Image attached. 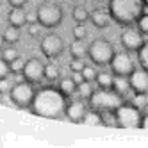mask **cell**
Instances as JSON below:
<instances>
[{
    "label": "cell",
    "mask_w": 148,
    "mask_h": 148,
    "mask_svg": "<svg viewBox=\"0 0 148 148\" xmlns=\"http://www.w3.org/2000/svg\"><path fill=\"white\" fill-rule=\"evenodd\" d=\"M39 30H41V25L38 22H32L29 25V34L32 36V38H39Z\"/></svg>",
    "instance_id": "obj_34"
},
{
    "label": "cell",
    "mask_w": 148,
    "mask_h": 148,
    "mask_svg": "<svg viewBox=\"0 0 148 148\" xmlns=\"http://www.w3.org/2000/svg\"><path fill=\"white\" fill-rule=\"evenodd\" d=\"M11 89V86H9V82H7V79H4V80H0V93H4V91H9Z\"/></svg>",
    "instance_id": "obj_37"
},
{
    "label": "cell",
    "mask_w": 148,
    "mask_h": 148,
    "mask_svg": "<svg viewBox=\"0 0 148 148\" xmlns=\"http://www.w3.org/2000/svg\"><path fill=\"white\" fill-rule=\"evenodd\" d=\"M112 89L120 95V97L125 100L129 95L132 93L130 89V82H129V77H121V75H114V84H112ZM134 95V93H132Z\"/></svg>",
    "instance_id": "obj_16"
},
{
    "label": "cell",
    "mask_w": 148,
    "mask_h": 148,
    "mask_svg": "<svg viewBox=\"0 0 148 148\" xmlns=\"http://www.w3.org/2000/svg\"><path fill=\"white\" fill-rule=\"evenodd\" d=\"M93 82H88V80H84V82H80L79 86H77V95H79V98H82V100H89V97L93 95Z\"/></svg>",
    "instance_id": "obj_22"
},
{
    "label": "cell",
    "mask_w": 148,
    "mask_h": 148,
    "mask_svg": "<svg viewBox=\"0 0 148 148\" xmlns=\"http://www.w3.org/2000/svg\"><path fill=\"white\" fill-rule=\"evenodd\" d=\"M39 50L47 59H57L64 52V41L56 32H48L41 38L39 41Z\"/></svg>",
    "instance_id": "obj_8"
},
{
    "label": "cell",
    "mask_w": 148,
    "mask_h": 148,
    "mask_svg": "<svg viewBox=\"0 0 148 148\" xmlns=\"http://www.w3.org/2000/svg\"><path fill=\"white\" fill-rule=\"evenodd\" d=\"M120 41H121V45L127 52H137L145 43V34L137 27L129 25V27H125V30L121 32Z\"/></svg>",
    "instance_id": "obj_11"
},
{
    "label": "cell",
    "mask_w": 148,
    "mask_h": 148,
    "mask_svg": "<svg viewBox=\"0 0 148 148\" xmlns=\"http://www.w3.org/2000/svg\"><path fill=\"white\" fill-rule=\"evenodd\" d=\"M7 22H9V25L22 29L29 23V13L23 7H11V11L7 13Z\"/></svg>",
    "instance_id": "obj_14"
},
{
    "label": "cell",
    "mask_w": 148,
    "mask_h": 148,
    "mask_svg": "<svg viewBox=\"0 0 148 148\" xmlns=\"http://www.w3.org/2000/svg\"><path fill=\"white\" fill-rule=\"evenodd\" d=\"M68 105V97L56 86H45L38 88L30 112L39 118H48V120H61L64 118Z\"/></svg>",
    "instance_id": "obj_1"
},
{
    "label": "cell",
    "mask_w": 148,
    "mask_h": 148,
    "mask_svg": "<svg viewBox=\"0 0 148 148\" xmlns=\"http://www.w3.org/2000/svg\"><path fill=\"white\" fill-rule=\"evenodd\" d=\"M129 82L134 95H148V70L136 68L129 75Z\"/></svg>",
    "instance_id": "obj_12"
},
{
    "label": "cell",
    "mask_w": 148,
    "mask_h": 148,
    "mask_svg": "<svg viewBox=\"0 0 148 148\" xmlns=\"http://www.w3.org/2000/svg\"><path fill=\"white\" fill-rule=\"evenodd\" d=\"M70 54H71V59H84L88 56V47L80 39H75L70 45Z\"/></svg>",
    "instance_id": "obj_18"
},
{
    "label": "cell",
    "mask_w": 148,
    "mask_h": 148,
    "mask_svg": "<svg viewBox=\"0 0 148 148\" xmlns=\"http://www.w3.org/2000/svg\"><path fill=\"white\" fill-rule=\"evenodd\" d=\"M71 34H73V39H80V41H84V39H86V36H88V30H86V27H84L82 23H77L75 27H73Z\"/></svg>",
    "instance_id": "obj_28"
},
{
    "label": "cell",
    "mask_w": 148,
    "mask_h": 148,
    "mask_svg": "<svg viewBox=\"0 0 148 148\" xmlns=\"http://www.w3.org/2000/svg\"><path fill=\"white\" fill-rule=\"evenodd\" d=\"M114 116H116V127L118 129H141L143 112L134 103L123 102L120 107L114 109Z\"/></svg>",
    "instance_id": "obj_6"
},
{
    "label": "cell",
    "mask_w": 148,
    "mask_h": 148,
    "mask_svg": "<svg viewBox=\"0 0 148 148\" xmlns=\"http://www.w3.org/2000/svg\"><path fill=\"white\" fill-rule=\"evenodd\" d=\"M89 107L91 109H97V111H114L116 107L125 102L118 93H116L112 88H98L95 89L93 95L89 97Z\"/></svg>",
    "instance_id": "obj_3"
},
{
    "label": "cell",
    "mask_w": 148,
    "mask_h": 148,
    "mask_svg": "<svg viewBox=\"0 0 148 148\" xmlns=\"http://www.w3.org/2000/svg\"><path fill=\"white\" fill-rule=\"evenodd\" d=\"M89 20H91V23L97 29H105L111 23L109 11H105V9H95V11H91L89 13Z\"/></svg>",
    "instance_id": "obj_15"
},
{
    "label": "cell",
    "mask_w": 148,
    "mask_h": 148,
    "mask_svg": "<svg viewBox=\"0 0 148 148\" xmlns=\"http://www.w3.org/2000/svg\"><path fill=\"white\" fill-rule=\"evenodd\" d=\"M9 64H11V71L13 73H22L23 71V66H25V59H22V57H16L13 62H9Z\"/></svg>",
    "instance_id": "obj_32"
},
{
    "label": "cell",
    "mask_w": 148,
    "mask_h": 148,
    "mask_svg": "<svg viewBox=\"0 0 148 148\" xmlns=\"http://www.w3.org/2000/svg\"><path fill=\"white\" fill-rule=\"evenodd\" d=\"M0 103H4V102H2V93H0Z\"/></svg>",
    "instance_id": "obj_41"
},
{
    "label": "cell",
    "mask_w": 148,
    "mask_h": 148,
    "mask_svg": "<svg viewBox=\"0 0 148 148\" xmlns=\"http://www.w3.org/2000/svg\"><path fill=\"white\" fill-rule=\"evenodd\" d=\"M4 47H5V39H4V34L0 32V52L4 50Z\"/></svg>",
    "instance_id": "obj_39"
},
{
    "label": "cell",
    "mask_w": 148,
    "mask_h": 148,
    "mask_svg": "<svg viewBox=\"0 0 148 148\" xmlns=\"http://www.w3.org/2000/svg\"><path fill=\"white\" fill-rule=\"evenodd\" d=\"M71 79L75 80V84L79 86L80 82H84V75H82V71H71Z\"/></svg>",
    "instance_id": "obj_35"
},
{
    "label": "cell",
    "mask_w": 148,
    "mask_h": 148,
    "mask_svg": "<svg viewBox=\"0 0 148 148\" xmlns=\"http://www.w3.org/2000/svg\"><path fill=\"white\" fill-rule=\"evenodd\" d=\"M95 82H97L98 88H112V84H114V73L112 71L111 73L109 71H98Z\"/></svg>",
    "instance_id": "obj_19"
},
{
    "label": "cell",
    "mask_w": 148,
    "mask_h": 148,
    "mask_svg": "<svg viewBox=\"0 0 148 148\" xmlns=\"http://www.w3.org/2000/svg\"><path fill=\"white\" fill-rule=\"evenodd\" d=\"M136 27L139 29L145 36H148V9H145V13L139 16V20L136 22Z\"/></svg>",
    "instance_id": "obj_27"
},
{
    "label": "cell",
    "mask_w": 148,
    "mask_h": 148,
    "mask_svg": "<svg viewBox=\"0 0 148 148\" xmlns=\"http://www.w3.org/2000/svg\"><path fill=\"white\" fill-rule=\"evenodd\" d=\"M141 129L148 130V111L143 112V118H141Z\"/></svg>",
    "instance_id": "obj_38"
},
{
    "label": "cell",
    "mask_w": 148,
    "mask_h": 148,
    "mask_svg": "<svg viewBox=\"0 0 148 148\" xmlns=\"http://www.w3.org/2000/svg\"><path fill=\"white\" fill-rule=\"evenodd\" d=\"M34 84H30L29 80H18L16 84H13L11 89H9V97H11V102L16 105L18 109H30L34 100Z\"/></svg>",
    "instance_id": "obj_7"
},
{
    "label": "cell",
    "mask_w": 148,
    "mask_h": 148,
    "mask_svg": "<svg viewBox=\"0 0 148 148\" xmlns=\"http://www.w3.org/2000/svg\"><path fill=\"white\" fill-rule=\"evenodd\" d=\"M145 0H109L107 11L114 23L121 27L136 25L139 16L145 13Z\"/></svg>",
    "instance_id": "obj_2"
},
{
    "label": "cell",
    "mask_w": 148,
    "mask_h": 148,
    "mask_svg": "<svg viewBox=\"0 0 148 148\" xmlns=\"http://www.w3.org/2000/svg\"><path fill=\"white\" fill-rule=\"evenodd\" d=\"M22 75L25 80H29L30 84H41L45 80V64L43 61L38 59V57H30L25 61V66H23V71Z\"/></svg>",
    "instance_id": "obj_10"
},
{
    "label": "cell",
    "mask_w": 148,
    "mask_h": 148,
    "mask_svg": "<svg viewBox=\"0 0 148 148\" xmlns=\"http://www.w3.org/2000/svg\"><path fill=\"white\" fill-rule=\"evenodd\" d=\"M84 125H89V127H103V120H102V112L97 111V109H91L86 112V116H84L82 120Z\"/></svg>",
    "instance_id": "obj_17"
},
{
    "label": "cell",
    "mask_w": 148,
    "mask_h": 148,
    "mask_svg": "<svg viewBox=\"0 0 148 148\" xmlns=\"http://www.w3.org/2000/svg\"><path fill=\"white\" fill-rule=\"evenodd\" d=\"M57 88H59L62 93H64L66 97H71V95H75V93H77V84H75V80H73L71 77H64V79H61Z\"/></svg>",
    "instance_id": "obj_20"
},
{
    "label": "cell",
    "mask_w": 148,
    "mask_h": 148,
    "mask_svg": "<svg viewBox=\"0 0 148 148\" xmlns=\"http://www.w3.org/2000/svg\"><path fill=\"white\" fill-rule=\"evenodd\" d=\"M11 73H13V71H11V64H9L4 57H0V80L7 79Z\"/></svg>",
    "instance_id": "obj_30"
},
{
    "label": "cell",
    "mask_w": 148,
    "mask_h": 148,
    "mask_svg": "<svg viewBox=\"0 0 148 148\" xmlns=\"http://www.w3.org/2000/svg\"><path fill=\"white\" fill-rule=\"evenodd\" d=\"M97 70H95L93 66H84L82 68V75H84V80L88 82H95V79H97Z\"/></svg>",
    "instance_id": "obj_31"
},
{
    "label": "cell",
    "mask_w": 148,
    "mask_h": 148,
    "mask_svg": "<svg viewBox=\"0 0 148 148\" xmlns=\"http://www.w3.org/2000/svg\"><path fill=\"white\" fill-rule=\"evenodd\" d=\"M136 54H137V62H139V66L148 70V41H145L143 47L137 50Z\"/></svg>",
    "instance_id": "obj_25"
},
{
    "label": "cell",
    "mask_w": 148,
    "mask_h": 148,
    "mask_svg": "<svg viewBox=\"0 0 148 148\" xmlns=\"http://www.w3.org/2000/svg\"><path fill=\"white\" fill-rule=\"evenodd\" d=\"M116 54V50L109 39L97 38L91 41V45L88 47V57L95 66H109L111 61Z\"/></svg>",
    "instance_id": "obj_4"
},
{
    "label": "cell",
    "mask_w": 148,
    "mask_h": 148,
    "mask_svg": "<svg viewBox=\"0 0 148 148\" xmlns=\"http://www.w3.org/2000/svg\"><path fill=\"white\" fill-rule=\"evenodd\" d=\"M111 71L114 75H121V77H129L130 73L136 70V62L130 56V52H116L112 61H111Z\"/></svg>",
    "instance_id": "obj_9"
},
{
    "label": "cell",
    "mask_w": 148,
    "mask_h": 148,
    "mask_svg": "<svg viewBox=\"0 0 148 148\" xmlns=\"http://www.w3.org/2000/svg\"><path fill=\"white\" fill-rule=\"evenodd\" d=\"M71 18L75 20V23H86L89 20V11L82 5H77V7H73V11H71Z\"/></svg>",
    "instance_id": "obj_23"
},
{
    "label": "cell",
    "mask_w": 148,
    "mask_h": 148,
    "mask_svg": "<svg viewBox=\"0 0 148 148\" xmlns=\"http://www.w3.org/2000/svg\"><path fill=\"white\" fill-rule=\"evenodd\" d=\"M27 2H29V0H7V4L11 7H23Z\"/></svg>",
    "instance_id": "obj_36"
},
{
    "label": "cell",
    "mask_w": 148,
    "mask_h": 148,
    "mask_svg": "<svg viewBox=\"0 0 148 148\" xmlns=\"http://www.w3.org/2000/svg\"><path fill=\"white\" fill-rule=\"evenodd\" d=\"M88 111L89 109H88V105H86V100H82V98L71 100L66 105L64 118H68L71 123H82V120H84V116H86Z\"/></svg>",
    "instance_id": "obj_13"
},
{
    "label": "cell",
    "mask_w": 148,
    "mask_h": 148,
    "mask_svg": "<svg viewBox=\"0 0 148 148\" xmlns=\"http://www.w3.org/2000/svg\"><path fill=\"white\" fill-rule=\"evenodd\" d=\"M18 56H20V54H18V50H16V47H14V45L4 47V50H2V57H4L7 62H13Z\"/></svg>",
    "instance_id": "obj_26"
},
{
    "label": "cell",
    "mask_w": 148,
    "mask_h": 148,
    "mask_svg": "<svg viewBox=\"0 0 148 148\" xmlns=\"http://www.w3.org/2000/svg\"><path fill=\"white\" fill-rule=\"evenodd\" d=\"M62 18H64V11H62V7L56 2H43L36 9V20L43 29L59 27Z\"/></svg>",
    "instance_id": "obj_5"
},
{
    "label": "cell",
    "mask_w": 148,
    "mask_h": 148,
    "mask_svg": "<svg viewBox=\"0 0 148 148\" xmlns=\"http://www.w3.org/2000/svg\"><path fill=\"white\" fill-rule=\"evenodd\" d=\"M102 120H103V127H116L114 111H102Z\"/></svg>",
    "instance_id": "obj_29"
},
{
    "label": "cell",
    "mask_w": 148,
    "mask_h": 148,
    "mask_svg": "<svg viewBox=\"0 0 148 148\" xmlns=\"http://www.w3.org/2000/svg\"><path fill=\"white\" fill-rule=\"evenodd\" d=\"M2 34H4V39H5L7 45H16L18 41H20V29L18 27L9 25V27H5V30H4Z\"/></svg>",
    "instance_id": "obj_21"
},
{
    "label": "cell",
    "mask_w": 148,
    "mask_h": 148,
    "mask_svg": "<svg viewBox=\"0 0 148 148\" xmlns=\"http://www.w3.org/2000/svg\"><path fill=\"white\" fill-rule=\"evenodd\" d=\"M145 5H146V9H148V0H145Z\"/></svg>",
    "instance_id": "obj_40"
},
{
    "label": "cell",
    "mask_w": 148,
    "mask_h": 148,
    "mask_svg": "<svg viewBox=\"0 0 148 148\" xmlns=\"http://www.w3.org/2000/svg\"><path fill=\"white\" fill-rule=\"evenodd\" d=\"M45 80H48V84L59 80V66H56L54 62L45 64Z\"/></svg>",
    "instance_id": "obj_24"
},
{
    "label": "cell",
    "mask_w": 148,
    "mask_h": 148,
    "mask_svg": "<svg viewBox=\"0 0 148 148\" xmlns=\"http://www.w3.org/2000/svg\"><path fill=\"white\" fill-rule=\"evenodd\" d=\"M86 66L82 62V59H71V62H70V70L71 71H82V68Z\"/></svg>",
    "instance_id": "obj_33"
}]
</instances>
